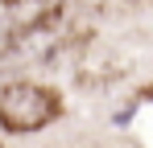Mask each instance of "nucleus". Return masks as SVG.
Segmentation results:
<instances>
[{
  "instance_id": "nucleus-1",
  "label": "nucleus",
  "mask_w": 153,
  "mask_h": 148,
  "mask_svg": "<svg viewBox=\"0 0 153 148\" xmlns=\"http://www.w3.org/2000/svg\"><path fill=\"white\" fill-rule=\"evenodd\" d=\"M62 115V99L54 86L42 82H8L0 86V127L13 136H29L42 132Z\"/></svg>"
},
{
  "instance_id": "nucleus-2",
  "label": "nucleus",
  "mask_w": 153,
  "mask_h": 148,
  "mask_svg": "<svg viewBox=\"0 0 153 148\" xmlns=\"http://www.w3.org/2000/svg\"><path fill=\"white\" fill-rule=\"evenodd\" d=\"M8 4H42V0H8Z\"/></svg>"
}]
</instances>
